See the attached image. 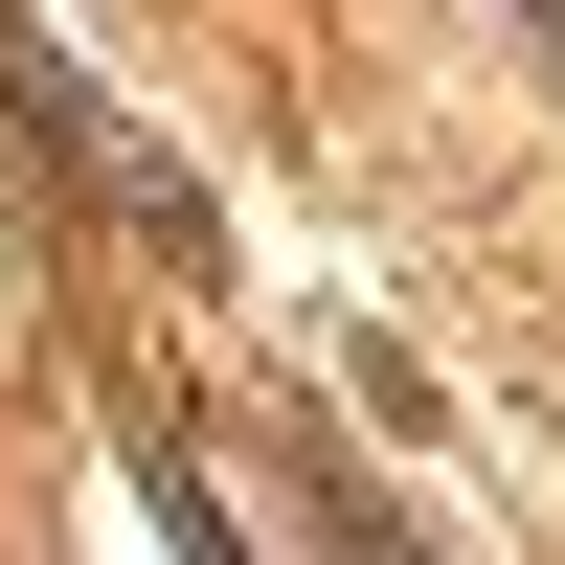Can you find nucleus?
Listing matches in <instances>:
<instances>
[{"label": "nucleus", "mask_w": 565, "mask_h": 565, "mask_svg": "<svg viewBox=\"0 0 565 565\" xmlns=\"http://www.w3.org/2000/svg\"><path fill=\"white\" fill-rule=\"evenodd\" d=\"M0 90H23V136H45V159H68L90 204H114L136 249H159V271H204V249H226V226H204V181H181L159 136H136L114 90H90V68H45V23H23V0H0Z\"/></svg>", "instance_id": "f257e3e1"}, {"label": "nucleus", "mask_w": 565, "mask_h": 565, "mask_svg": "<svg viewBox=\"0 0 565 565\" xmlns=\"http://www.w3.org/2000/svg\"><path fill=\"white\" fill-rule=\"evenodd\" d=\"M521 23H543V68H565V0H521Z\"/></svg>", "instance_id": "f03ea898"}]
</instances>
